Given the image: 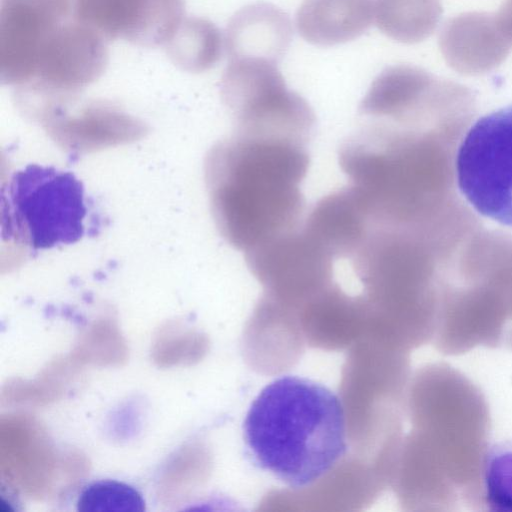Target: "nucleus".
Instances as JSON below:
<instances>
[{"mask_svg":"<svg viewBox=\"0 0 512 512\" xmlns=\"http://www.w3.org/2000/svg\"><path fill=\"white\" fill-rule=\"evenodd\" d=\"M377 27L399 42L420 40L429 30L433 8L431 0H374Z\"/></svg>","mask_w":512,"mask_h":512,"instance_id":"obj_7","label":"nucleus"},{"mask_svg":"<svg viewBox=\"0 0 512 512\" xmlns=\"http://www.w3.org/2000/svg\"><path fill=\"white\" fill-rule=\"evenodd\" d=\"M77 510L143 512L145 502L132 486L114 480H101L84 488L77 501Z\"/></svg>","mask_w":512,"mask_h":512,"instance_id":"obj_9","label":"nucleus"},{"mask_svg":"<svg viewBox=\"0 0 512 512\" xmlns=\"http://www.w3.org/2000/svg\"><path fill=\"white\" fill-rule=\"evenodd\" d=\"M243 438L253 462L291 489L326 476L348 450L344 408L328 387L285 375L252 401Z\"/></svg>","mask_w":512,"mask_h":512,"instance_id":"obj_2","label":"nucleus"},{"mask_svg":"<svg viewBox=\"0 0 512 512\" xmlns=\"http://www.w3.org/2000/svg\"><path fill=\"white\" fill-rule=\"evenodd\" d=\"M88 212L84 187L72 173L30 164L1 188V239L25 259L80 240Z\"/></svg>","mask_w":512,"mask_h":512,"instance_id":"obj_3","label":"nucleus"},{"mask_svg":"<svg viewBox=\"0 0 512 512\" xmlns=\"http://www.w3.org/2000/svg\"><path fill=\"white\" fill-rule=\"evenodd\" d=\"M292 39L289 16L269 3L242 8L228 29V48L232 59H261L277 64Z\"/></svg>","mask_w":512,"mask_h":512,"instance_id":"obj_5","label":"nucleus"},{"mask_svg":"<svg viewBox=\"0 0 512 512\" xmlns=\"http://www.w3.org/2000/svg\"><path fill=\"white\" fill-rule=\"evenodd\" d=\"M373 18V0H304L296 14V28L308 43L328 47L360 37Z\"/></svg>","mask_w":512,"mask_h":512,"instance_id":"obj_6","label":"nucleus"},{"mask_svg":"<svg viewBox=\"0 0 512 512\" xmlns=\"http://www.w3.org/2000/svg\"><path fill=\"white\" fill-rule=\"evenodd\" d=\"M481 505L493 512H512V437L489 443L482 461Z\"/></svg>","mask_w":512,"mask_h":512,"instance_id":"obj_8","label":"nucleus"},{"mask_svg":"<svg viewBox=\"0 0 512 512\" xmlns=\"http://www.w3.org/2000/svg\"><path fill=\"white\" fill-rule=\"evenodd\" d=\"M460 191L480 214L512 227V106L479 118L456 158Z\"/></svg>","mask_w":512,"mask_h":512,"instance_id":"obj_4","label":"nucleus"},{"mask_svg":"<svg viewBox=\"0 0 512 512\" xmlns=\"http://www.w3.org/2000/svg\"><path fill=\"white\" fill-rule=\"evenodd\" d=\"M205 160L212 215L222 237L244 253L300 225L301 184L310 164L312 134L268 121L234 122Z\"/></svg>","mask_w":512,"mask_h":512,"instance_id":"obj_1","label":"nucleus"}]
</instances>
